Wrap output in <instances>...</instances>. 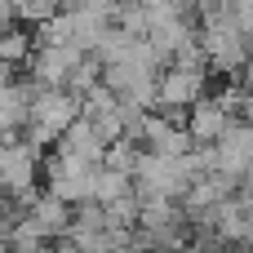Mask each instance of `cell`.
Masks as SVG:
<instances>
[{"instance_id": "6da1fadb", "label": "cell", "mask_w": 253, "mask_h": 253, "mask_svg": "<svg viewBox=\"0 0 253 253\" xmlns=\"http://www.w3.org/2000/svg\"><path fill=\"white\" fill-rule=\"evenodd\" d=\"M44 173H49V187H44V191H53L58 200H67V205H76V209L93 200V187H98V165L53 151V156H49V165H44Z\"/></svg>"}, {"instance_id": "7a4b0ae2", "label": "cell", "mask_w": 253, "mask_h": 253, "mask_svg": "<svg viewBox=\"0 0 253 253\" xmlns=\"http://www.w3.org/2000/svg\"><path fill=\"white\" fill-rule=\"evenodd\" d=\"M84 58H89V53H84L80 44H40V49L31 53L27 71H31L40 84H49V89H67L71 76H76V67H80Z\"/></svg>"}, {"instance_id": "277c9868", "label": "cell", "mask_w": 253, "mask_h": 253, "mask_svg": "<svg viewBox=\"0 0 253 253\" xmlns=\"http://www.w3.org/2000/svg\"><path fill=\"white\" fill-rule=\"evenodd\" d=\"M80 116H84V98H80V93L40 84V93H36V102H31V120H40V125H49V129L67 133Z\"/></svg>"}, {"instance_id": "8fae6325", "label": "cell", "mask_w": 253, "mask_h": 253, "mask_svg": "<svg viewBox=\"0 0 253 253\" xmlns=\"http://www.w3.org/2000/svg\"><path fill=\"white\" fill-rule=\"evenodd\" d=\"M31 44H36V36H31V31H22V27H4V40H0V62H9V67L31 62Z\"/></svg>"}, {"instance_id": "8992f818", "label": "cell", "mask_w": 253, "mask_h": 253, "mask_svg": "<svg viewBox=\"0 0 253 253\" xmlns=\"http://www.w3.org/2000/svg\"><path fill=\"white\" fill-rule=\"evenodd\" d=\"M142 147L147 151H160V156H191L200 142L191 138L187 125H173L165 111H151L147 116V133H142Z\"/></svg>"}, {"instance_id": "52a82bcc", "label": "cell", "mask_w": 253, "mask_h": 253, "mask_svg": "<svg viewBox=\"0 0 253 253\" xmlns=\"http://www.w3.org/2000/svg\"><path fill=\"white\" fill-rule=\"evenodd\" d=\"M231 125H236V116H231L218 98H205V102H196V107L187 111V129H191V138H196L200 147H218V142L231 133Z\"/></svg>"}, {"instance_id": "9c48e42d", "label": "cell", "mask_w": 253, "mask_h": 253, "mask_svg": "<svg viewBox=\"0 0 253 253\" xmlns=\"http://www.w3.org/2000/svg\"><path fill=\"white\" fill-rule=\"evenodd\" d=\"M71 209H76V205L58 200L53 191H36V200H31V209H27V213H31V218H36V222L58 240V236H67V231H71V222H76V218H71Z\"/></svg>"}, {"instance_id": "30bf717a", "label": "cell", "mask_w": 253, "mask_h": 253, "mask_svg": "<svg viewBox=\"0 0 253 253\" xmlns=\"http://www.w3.org/2000/svg\"><path fill=\"white\" fill-rule=\"evenodd\" d=\"M133 191H138L133 187V173H120L111 165H98V187H93V200L98 205H116V200L133 196Z\"/></svg>"}, {"instance_id": "3957f363", "label": "cell", "mask_w": 253, "mask_h": 253, "mask_svg": "<svg viewBox=\"0 0 253 253\" xmlns=\"http://www.w3.org/2000/svg\"><path fill=\"white\" fill-rule=\"evenodd\" d=\"M196 102H205V71L196 67H165L160 71V107L165 116H178V111H191Z\"/></svg>"}, {"instance_id": "5b68a950", "label": "cell", "mask_w": 253, "mask_h": 253, "mask_svg": "<svg viewBox=\"0 0 253 253\" xmlns=\"http://www.w3.org/2000/svg\"><path fill=\"white\" fill-rule=\"evenodd\" d=\"M40 156L31 142L22 138H4V151H0V169H4V187L9 196H22V191H36V169H40Z\"/></svg>"}, {"instance_id": "ba28073f", "label": "cell", "mask_w": 253, "mask_h": 253, "mask_svg": "<svg viewBox=\"0 0 253 253\" xmlns=\"http://www.w3.org/2000/svg\"><path fill=\"white\" fill-rule=\"evenodd\" d=\"M53 151L76 156V160H89V165H102V160H107V142H102V133L93 129V120H89V116H80V120L58 138V147H53Z\"/></svg>"}]
</instances>
